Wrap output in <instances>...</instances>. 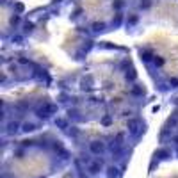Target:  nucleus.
I'll list each match as a JSON object with an SVG mask.
<instances>
[{
	"label": "nucleus",
	"mask_w": 178,
	"mask_h": 178,
	"mask_svg": "<svg viewBox=\"0 0 178 178\" xmlns=\"http://www.w3.org/2000/svg\"><path fill=\"white\" fill-rule=\"evenodd\" d=\"M121 21H123V16H121V14H118V16H116V20H114V27H119Z\"/></svg>",
	"instance_id": "12"
},
{
	"label": "nucleus",
	"mask_w": 178,
	"mask_h": 178,
	"mask_svg": "<svg viewBox=\"0 0 178 178\" xmlns=\"http://www.w3.org/2000/svg\"><path fill=\"white\" fill-rule=\"evenodd\" d=\"M135 23H137V16H132L130 20H127V25H128V27H132V25H135Z\"/></svg>",
	"instance_id": "13"
},
{
	"label": "nucleus",
	"mask_w": 178,
	"mask_h": 178,
	"mask_svg": "<svg viewBox=\"0 0 178 178\" xmlns=\"http://www.w3.org/2000/svg\"><path fill=\"white\" fill-rule=\"evenodd\" d=\"M55 112H57V107L52 105V103H46L45 107H41V109L37 111V116L43 118V119H46V118H50L52 114H55Z\"/></svg>",
	"instance_id": "1"
},
{
	"label": "nucleus",
	"mask_w": 178,
	"mask_h": 178,
	"mask_svg": "<svg viewBox=\"0 0 178 178\" xmlns=\"http://www.w3.org/2000/svg\"><path fill=\"white\" fill-rule=\"evenodd\" d=\"M171 84H173L171 87H178V80H176V78H173V80H171Z\"/></svg>",
	"instance_id": "17"
},
{
	"label": "nucleus",
	"mask_w": 178,
	"mask_h": 178,
	"mask_svg": "<svg viewBox=\"0 0 178 178\" xmlns=\"http://www.w3.org/2000/svg\"><path fill=\"white\" fill-rule=\"evenodd\" d=\"M150 6H151V0H144V2H141V7H142V9H148Z\"/></svg>",
	"instance_id": "15"
},
{
	"label": "nucleus",
	"mask_w": 178,
	"mask_h": 178,
	"mask_svg": "<svg viewBox=\"0 0 178 178\" xmlns=\"http://www.w3.org/2000/svg\"><path fill=\"white\" fill-rule=\"evenodd\" d=\"M55 125L59 128H63V130H66L68 128V123H66V119H63V118H57L55 119Z\"/></svg>",
	"instance_id": "8"
},
{
	"label": "nucleus",
	"mask_w": 178,
	"mask_h": 178,
	"mask_svg": "<svg viewBox=\"0 0 178 178\" xmlns=\"http://www.w3.org/2000/svg\"><path fill=\"white\" fill-rule=\"evenodd\" d=\"M21 130H23V132H34V130H36V125H34V123H25Z\"/></svg>",
	"instance_id": "9"
},
{
	"label": "nucleus",
	"mask_w": 178,
	"mask_h": 178,
	"mask_svg": "<svg viewBox=\"0 0 178 178\" xmlns=\"http://www.w3.org/2000/svg\"><path fill=\"white\" fill-rule=\"evenodd\" d=\"M167 157H171V151L167 148H162V150H157V151H155V158L164 160V158H167Z\"/></svg>",
	"instance_id": "5"
},
{
	"label": "nucleus",
	"mask_w": 178,
	"mask_h": 178,
	"mask_svg": "<svg viewBox=\"0 0 178 178\" xmlns=\"http://www.w3.org/2000/svg\"><path fill=\"white\" fill-rule=\"evenodd\" d=\"M102 167H103V166H102V162H89L87 164V171H89V173H91V175H96V173H100V171H102Z\"/></svg>",
	"instance_id": "4"
},
{
	"label": "nucleus",
	"mask_w": 178,
	"mask_h": 178,
	"mask_svg": "<svg viewBox=\"0 0 178 178\" xmlns=\"http://www.w3.org/2000/svg\"><path fill=\"white\" fill-rule=\"evenodd\" d=\"M89 150H91V153H94V155H102L105 151V144L100 141H93V142H89Z\"/></svg>",
	"instance_id": "2"
},
{
	"label": "nucleus",
	"mask_w": 178,
	"mask_h": 178,
	"mask_svg": "<svg viewBox=\"0 0 178 178\" xmlns=\"http://www.w3.org/2000/svg\"><path fill=\"white\" fill-rule=\"evenodd\" d=\"M18 128H20V123H16V121H14V123H9V132H16Z\"/></svg>",
	"instance_id": "11"
},
{
	"label": "nucleus",
	"mask_w": 178,
	"mask_h": 178,
	"mask_svg": "<svg viewBox=\"0 0 178 178\" xmlns=\"http://www.w3.org/2000/svg\"><path fill=\"white\" fill-rule=\"evenodd\" d=\"M175 142H176V144H178V135H176V137H175Z\"/></svg>",
	"instance_id": "19"
},
{
	"label": "nucleus",
	"mask_w": 178,
	"mask_h": 178,
	"mask_svg": "<svg viewBox=\"0 0 178 178\" xmlns=\"http://www.w3.org/2000/svg\"><path fill=\"white\" fill-rule=\"evenodd\" d=\"M141 125H139V121H135V119H130L128 121V132L132 135H139L144 130V128H139Z\"/></svg>",
	"instance_id": "3"
},
{
	"label": "nucleus",
	"mask_w": 178,
	"mask_h": 178,
	"mask_svg": "<svg viewBox=\"0 0 178 178\" xmlns=\"http://www.w3.org/2000/svg\"><path fill=\"white\" fill-rule=\"evenodd\" d=\"M151 57H153V54H151V52H148V50H141V59L144 61V63H148Z\"/></svg>",
	"instance_id": "7"
},
{
	"label": "nucleus",
	"mask_w": 178,
	"mask_h": 178,
	"mask_svg": "<svg viewBox=\"0 0 178 178\" xmlns=\"http://www.w3.org/2000/svg\"><path fill=\"white\" fill-rule=\"evenodd\" d=\"M93 28H94V32H102V30H105V25H103V23H94V25H93Z\"/></svg>",
	"instance_id": "10"
},
{
	"label": "nucleus",
	"mask_w": 178,
	"mask_h": 178,
	"mask_svg": "<svg viewBox=\"0 0 178 178\" xmlns=\"http://www.w3.org/2000/svg\"><path fill=\"white\" fill-rule=\"evenodd\" d=\"M103 123H105V125H109V123H111V118H109V116H107V118H103Z\"/></svg>",
	"instance_id": "18"
},
{
	"label": "nucleus",
	"mask_w": 178,
	"mask_h": 178,
	"mask_svg": "<svg viewBox=\"0 0 178 178\" xmlns=\"http://www.w3.org/2000/svg\"><path fill=\"white\" fill-rule=\"evenodd\" d=\"M153 63H155V66H162V64H164V59H160V57H157V55H155Z\"/></svg>",
	"instance_id": "14"
},
{
	"label": "nucleus",
	"mask_w": 178,
	"mask_h": 178,
	"mask_svg": "<svg viewBox=\"0 0 178 178\" xmlns=\"http://www.w3.org/2000/svg\"><path fill=\"white\" fill-rule=\"evenodd\" d=\"M107 176H109V178H119V169H118V167H114V166L107 167Z\"/></svg>",
	"instance_id": "6"
},
{
	"label": "nucleus",
	"mask_w": 178,
	"mask_h": 178,
	"mask_svg": "<svg viewBox=\"0 0 178 178\" xmlns=\"http://www.w3.org/2000/svg\"><path fill=\"white\" fill-rule=\"evenodd\" d=\"M114 7H116V9H119V7H123V2H121V0H118V2H114Z\"/></svg>",
	"instance_id": "16"
}]
</instances>
